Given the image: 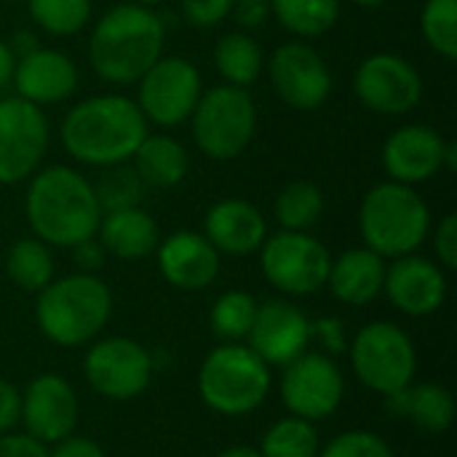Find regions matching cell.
<instances>
[{
    "label": "cell",
    "instance_id": "cell-12",
    "mask_svg": "<svg viewBox=\"0 0 457 457\" xmlns=\"http://www.w3.org/2000/svg\"><path fill=\"white\" fill-rule=\"evenodd\" d=\"M48 147V120L43 110L21 96L0 99V182L27 179Z\"/></svg>",
    "mask_w": 457,
    "mask_h": 457
},
{
    "label": "cell",
    "instance_id": "cell-30",
    "mask_svg": "<svg viewBox=\"0 0 457 457\" xmlns=\"http://www.w3.org/2000/svg\"><path fill=\"white\" fill-rule=\"evenodd\" d=\"M257 453L262 457H316L319 455V431L311 420H303L295 415L281 418L265 431Z\"/></svg>",
    "mask_w": 457,
    "mask_h": 457
},
{
    "label": "cell",
    "instance_id": "cell-32",
    "mask_svg": "<svg viewBox=\"0 0 457 457\" xmlns=\"http://www.w3.org/2000/svg\"><path fill=\"white\" fill-rule=\"evenodd\" d=\"M257 316V300L249 292L233 289L212 305V332L222 343H244Z\"/></svg>",
    "mask_w": 457,
    "mask_h": 457
},
{
    "label": "cell",
    "instance_id": "cell-33",
    "mask_svg": "<svg viewBox=\"0 0 457 457\" xmlns=\"http://www.w3.org/2000/svg\"><path fill=\"white\" fill-rule=\"evenodd\" d=\"M32 19L51 35H72L91 19V0H27Z\"/></svg>",
    "mask_w": 457,
    "mask_h": 457
},
{
    "label": "cell",
    "instance_id": "cell-3",
    "mask_svg": "<svg viewBox=\"0 0 457 457\" xmlns=\"http://www.w3.org/2000/svg\"><path fill=\"white\" fill-rule=\"evenodd\" d=\"M163 40V21L147 5L120 3L96 21L88 40V59L99 78L137 83L161 59Z\"/></svg>",
    "mask_w": 457,
    "mask_h": 457
},
{
    "label": "cell",
    "instance_id": "cell-19",
    "mask_svg": "<svg viewBox=\"0 0 457 457\" xmlns=\"http://www.w3.org/2000/svg\"><path fill=\"white\" fill-rule=\"evenodd\" d=\"M447 142L428 126H402L386 139L383 166L391 182L415 185L431 179L439 169H445Z\"/></svg>",
    "mask_w": 457,
    "mask_h": 457
},
{
    "label": "cell",
    "instance_id": "cell-39",
    "mask_svg": "<svg viewBox=\"0 0 457 457\" xmlns=\"http://www.w3.org/2000/svg\"><path fill=\"white\" fill-rule=\"evenodd\" d=\"M434 249H436V260L442 262V268L455 270L457 268V217L447 214L439 228H436V238H434Z\"/></svg>",
    "mask_w": 457,
    "mask_h": 457
},
{
    "label": "cell",
    "instance_id": "cell-8",
    "mask_svg": "<svg viewBox=\"0 0 457 457\" xmlns=\"http://www.w3.org/2000/svg\"><path fill=\"white\" fill-rule=\"evenodd\" d=\"M351 367L370 391L380 396L396 394L415 378V343L399 324L372 321L361 327L351 343Z\"/></svg>",
    "mask_w": 457,
    "mask_h": 457
},
{
    "label": "cell",
    "instance_id": "cell-9",
    "mask_svg": "<svg viewBox=\"0 0 457 457\" xmlns=\"http://www.w3.org/2000/svg\"><path fill=\"white\" fill-rule=\"evenodd\" d=\"M262 273L284 295H313L327 287L332 257L327 246L297 230H281L262 241Z\"/></svg>",
    "mask_w": 457,
    "mask_h": 457
},
{
    "label": "cell",
    "instance_id": "cell-1",
    "mask_svg": "<svg viewBox=\"0 0 457 457\" xmlns=\"http://www.w3.org/2000/svg\"><path fill=\"white\" fill-rule=\"evenodd\" d=\"M147 137V120L137 102L118 94L91 96L75 104L62 123L64 150L88 166L129 161Z\"/></svg>",
    "mask_w": 457,
    "mask_h": 457
},
{
    "label": "cell",
    "instance_id": "cell-20",
    "mask_svg": "<svg viewBox=\"0 0 457 457\" xmlns=\"http://www.w3.org/2000/svg\"><path fill=\"white\" fill-rule=\"evenodd\" d=\"M158 268L171 287L182 292H198L217 278L220 252L209 244L206 236L179 230L158 244Z\"/></svg>",
    "mask_w": 457,
    "mask_h": 457
},
{
    "label": "cell",
    "instance_id": "cell-42",
    "mask_svg": "<svg viewBox=\"0 0 457 457\" xmlns=\"http://www.w3.org/2000/svg\"><path fill=\"white\" fill-rule=\"evenodd\" d=\"M48 457H104L102 447L96 442H91L88 436H64L54 445V450H48Z\"/></svg>",
    "mask_w": 457,
    "mask_h": 457
},
{
    "label": "cell",
    "instance_id": "cell-49",
    "mask_svg": "<svg viewBox=\"0 0 457 457\" xmlns=\"http://www.w3.org/2000/svg\"><path fill=\"white\" fill-rule=\"evenodd\" d=\"M134 3H137V5H147V8H150V5H155V3H163V0H134Z\"/></svg>",
    "mask_w": 457,
    "mask_h": 457
},
{
    "label": "cell",
    "instance_id": "cell-18",
    "mask_svg": "<svg viewBox=\"0 0 457 457\" xmlns=\"http://www.w3.org/2000/svg\"><path fill=\"white\" fill-rule=\"evenodd\" d=\"M383 292L407 316L423 319L436 313L447 297V278L445 270L418 254L396 257L391 268H386Z\"/></svg>",
    "mask_w": 457,
    "mask_h": 457
},
{
    "label": "cell",
    "instance_id": "cell-40",
    "mask_svg": "<svg viewBox=\"0 0 457 457\" xmlns=\"http://www.w3.org/2000/svg\"><path fill=\"white\" fill-rule=\"evenodd\" d=\"M0 457H48V447L27 434H0Z\"/></svg>",
    "mask_w": 457,
    "mask_h": 457
},
{
    "label": "cell",
    "instance_id": "cell-13",
    "mask_svg": "<svg viewBox=\"0 0 457 457\" xmlns=\"http://www.w3.org/2000/svg\"><path fill=\"white\" fill-rule=\"evenodd\" d=\"M201 99L198 70L179 56L158 59L139 78V110L145 120L158 126H179L187 120Z\"/></svg>",
    "mask_w": 457,
    "mask_h": 457
},
{
    "label": "cell",
    "instance_id": "cell-22",
    "mask_svg": "<svg viewBox=\"0 0 457 457\" xmlns=\"http://www.w3.org/2000/svg\"><path fill=\"white\" fill-rule=\"evenodd\" d=\"M206 238L220 254L244 257L262 246L268 228L257 206L241 198H225L206 214Z\"/></svg>",
    "mask_w": 457,
    "mask_h": 457
},
{
    "label": "cell",
    "instance_id": "cell-37",
    "mask_svg": "<svg viewBox=\"0 0 457 457\" xmlns=\"http://www.w3.org/2000/svg\"><path fill=\"white\" fill-rule=\"evenodd\" d=\"M233 8V0H182V16L193 27H214Z\"/></svg>",
    "mask_w": 457,
    "mask_h": 457
},
{
    "label": "cell",
    "instance_id": "cell-6",
    "mask_svg": "<svg viewBox=\"0 0 457 457\" xmlns=\"http://www.w3.org/2000/svg\"><path fill=\"white\" fill-rule=\"evenodd\" d=\"M270 383V367L244 343L217 345L198 372V394L204 404L225 418L254 412L268 399Z\"/></svg>",
    "mask_w": 457,
    "mask_h": 457
},
{
    "label": "cell",
    "instance_id": "cell-5",
    "mask_svg": "<svg viewBox=\"0 0 457 457\" xmlns=\"http://www.w3.org/2000/svg\"><path fill=\"white\" fill-rule=\"evenodd\" d=\"M359 228L364 246L380 257H404L426 241L431 214L426 201L402 182L375 185L359 209Z\"/></svg>",
    "mask_w": 457,
    "mask_h": 457
},
{
    "label": "cell",
    "instance_id": "cell-27",
    "mask_svg": "<svg viewBox=\"0 0 457 457\" xmlns=\"http://www.w3.org/2000/svg\"><path fill=\"white\" fill-rule=\"evenodd\" d=\"M270 13L300 37H319L337 24L340 0H270Z\"/></svg>",
    "mask_w": 457,
    "mask_h": 457
},
{
    "label": "cell",
    "instance_id": "cell-47",
    "mask_svg": "<svg viewBox=\"0 0 457 457\" xmlns=\"http://www.w3.org/2000/svg\"><path fill=\"white\" fill-rule=\"evenodd\" d=\"M445 169L455 171L457 169V145L455 142H447V150H445Z\"/></svg>",
    "mask_w": 457,
    "mask_h": 457
},
{
    "label": "cell",
    "instance_id": "cell-14",
    "mask_svg": "<svg viewBox=\"0 0 457 457\" xmlns=\"http://www.w3.org/2000/svg\"><path fill=\"white\" fill-rule=\"evenodd\" d=\"M353 88L361 104L380 115H404L415 110L423 96L418 70L396 54L367 56L356 70Z\"/></svg>",
    "mask_w": 457,
    "mask_h": 457
},
{
    "label": "cell",
    "instance_id": "cell-38",
    "mask_svg": "<svg viewBox=\"0 0 457 457\" xmlns=\"http://www.w3.org/2000/svg\"><path fill=\"white\" fill-rule=\"evenodd\" d=\"M311 337L321 343L327 356L348 353V337H345V327L340 319H319L316 324H311Z\"/></svg>",
    "mask_w": 457,
    "mask_h": 457
},
{
    "label": "cell",
    "instance_id": "cell-36",
    "mask_svg": "<svg viewBox=\"0 0 457 457\" xmlns=\"http://www.w3.org/2000/svg\"><path fill=\"white\" fill-rule=\"evenodd\" d=\"M316 457H394V450L372 431H345L319 450Z\"/></svg>",
    "mask_w": 457,
    "mask_h": 457
},
{
    "label": "cell",
    "instance_id": "cell-24",
    "mask_svg": "<svg viewBox=\"0 0 457 457\" xmlns=\"http://www.w3.org/2000/svg\"><path fill=\"white\" fill-rule=\"evenodd\" d=\"M99 244L118 260H142L158 249V225L139 206L107 212L99 220Z\"/></svg>",
    "mask_w": 457,
    "mask_h": 457
},
{
    "label": "cell",
    "instance_id": "cell-26",
    "mask_svg": "<svg viewBox=\"0 0 457 457\" xmlns=\"http://www.w3.org/2000/svg\"><path fill=\"white\" fill-rule=\"evenodd\" d=\"M131 158H134V171L142 179V185L161 187V190L179 185L190 166L187 150L166 134H158V137L147 134Z\"/></svg>",
    "mask_w": 457,
    "mask_h": 457
},
{
    "label": "cell",
    "instance_id": "cell-34",
    "mask_svg": "<svg viewBox=\"0 0 457 457\" xmlns=\"http://www.w3.org/2000/svg\"><path fill=\"white\" fill-rule=\"evenodd\" d=\"M426 43L445 59L457 56V0H426L420 13Z\"/></svg>",
    "mask_w": 457,
    "mask_h": 457
},
{
    "label": "cell",
    "instance_id": "cell-45",
    "mask_svg": "<svg viewBox=\"0 0 457 457\" xmlns=\"http://www.w3.org/2000/svg\"><path fill=\"white\" fill-rule=\"evenodd\" d=\"M13 70H16V56L13 51L8 48V43L0 40V91L13 83Z\"/></svg>",
    "mask_w": 457,
    "mask_h": 457
},
{
    "label": "cell",
    "instance_id": "cell-31",
    "mask_svg": "<svg viewBox=\"0 0 457 457\" xmlns=\"http://www.w3.org/2000/svg\"><path fill=\"white\" fill-rule=\"evenodd\" d=\"M324 214V195L313 182H292L276 198V220L284 230L308 233Z\"/></svg>",
    "mask_w": 457,
    "mask_h": 457
},
{
    "label": "cell",
    "instance_id": "cell-7",
    "mask_svg": "<svg viewBox=\"0 0 457 457\" xmlns=\"http://www.w3.org/2000/svg\"><path fill=\"white\" fill-rule=\"evenodd\" d=\"M193 139L204 155L214 161L238 158L257 126V110L246 88L238 86H214L201 94L193 110Z\"/></svg>",
    "mask_w": 457,
    "mask_h": 457
},
{
    "label": "cell",
    "instance_id": "cell-4",
    "mask_svg": "<svg viewBox=\"0 0 457 457\" xmlns=\"http://www.w3.org/2000/svg\"><path fill=\"white\" fill-rule=\"evenodd\" d=\"M112 295L94 273H72L37 292L35 319L40 332L62 348L91 343L110 321Z\"/></svg>",
    "mask_w": 457,
    "mask_h": 457
},
{
    "label": "cell",
    "instance_id": "cell-46",
    "mask_svg": "<svg viewBox=\"0 0 457 457\" xmlns=\"http://www.w3.org/2000/svg\"><path fill=\"white\" fill-rule=\"evenodd\" d=\"M217 457H262L254 447H230L225 453H220Z\"/></svg>",
    "mask_w": 457,
    "mask_h": 457
},
{
    "label": "cell",
    "instance_id": "cell-41",
    "mask_svg": "<svg viewBox=\"0 0 457 457\" xmlns=\"http://www.w3.org/2000/svg\"><path fill=\"white\" fill-rule=\"evenodd\" d=\"M21 420V394L8 380H0V434H8Z\"/></svg>",
    "mask_w": 457,
    "mask_h": 457
},
{
    "label": "cell",
    "instance_id": "cell-48",
    "mask_svg": "<svg viewBox=\"0 0 457 457\" xmlns=\"http://www.w3.org/2000/svg\"><path fill=\"white\" fill-rule=\"evenodd\" d=\"M351 3H356L361 8H378V5H386L388 0H351Z\"/></svg>",
    "mask_w": 457,
    "mask_h": 457
},
{
    "label": "cell",
    "instance_id": "cell-21",
    "mask_svg": "<svg viewBox=\"0 0 457 457\" xmlns=\"http://www.w3.org/2000/svg\"><path fill=\"white\" fill-rule=\"evenodd\" d=\"M13 86L32 104H54L67 99L78 86V70L70 56L54 48H35L16 59Z\"/></svg>",
    "mask_w": 457,
    "mask_h": 457
},
{
    "label": "cell",
    "instance_id": "cell-29",
    "mask_svg": "<svg viewBox=\"0 0 457 457\" xmlns=\"http://www.w3.org/2000/svg\"><path fill=\"white\" fill-rule=\"evenodd\" d=\"M5 270L24 292H40L54 281V257L40 238H21L11 246Z\"/></svg>",
    "mask_w": 457,
    "mask_h": 457
},
{
    "label": "cell",
    "instance_id": "cell-2",
    "mask_svg": "<svg viewBox=\"0 0 457 457\" xmlns=\"http://www.w3.org/2000/svg\"><path fill=\"white\" fill-rule=\"evenodd\" d=\"M27 222L43 244L75 246L96 236L102 209L94 185L67 166L37 171L27 190Z\"/></svg>",
    "mask_w": 457,
    "mask_h": 457
},
{
    "label": "cell",
    "instance_id": "cell-23",
    "mask_svg": "<svg viewBox=\"0 0 457 457\" xmlns=\"http://www.w3.org/2000/svg\"><path fill=\"white\" fill-rule=\"evenodd\" d=\"M386 262L372 249H348L329 265L327 284L345 305H370L383 292Z\"/></svg>",
    "mask_w": 457,
    "mask_h": 457
},
{
    "label": "cell",
    "instance_id": "cell-25",
    "mask_svg": "<svg viewBox=\"0 0 457 457\" xmlns=\"http://www.w3.org/2000/svg\"><path fill=\"white\" fill-rule=\"evenodd\" d=\"M386 410L396 418H410L428 434H445L455 420V399L439 383H410L407 388L386 396Z\"/></svg>",
    "mask_w": 457,
    "mask_h": 457
},
{
    "label": "cell",
    "instance_id": "cell-16",
    "mask_svg": "<svg viewBox=\"0 0 457 457\" xmlns=\"http://www.w3.org/2000/svg\"><path fill=\"white\" fill-rule=\"evenodd\" d=\"M276 94L295 110L311 112L321 107L332 91V75L324 59L305 43H284L268 64Z\"/></svg>",
    "mask_w": 457,
    "mask_h": 457
},
{
    "label": "cell",
    "instance_id": "cell-28",
    "mask_svg": "<svg viewBox=\"0 0 457 457\" xmlns=\"http://www.w3.org/2000/svg\"><path fill=\"white\" fill-rule=\"evenodd\" d=\"M214 64L230 86L246 88L262 72V48L257 46L254 37L244 32H230L217 43Z\"/></svg>",
    "mask_w": 457,
    "mask_h": 457
},
{
    "label": "cell",
    "instance_id": "cell-35",
    "mask_svg": "<svg viewBox=\"0 0 457 457\" xmlns=\"http://www.w3.org/2000/svg\"><path fill=\"white\" fill-rule=\"evenodd\" d=\"M104 169H107V171L102 174L99 185L94 187L102 214L118 212V209L139 206L145 185H142V179L137 177V171L129 169V166H123V163L104 166Z\"/></svg>",
    "mask_w": 457,
    "mask_h": 457
},
{
    "label": "cell",
    "instance_id": "cell-10",
    "mask_svg": "<svg viewBox=\"0 0 457 457\" xmlns=\"http://www.w3.org/2000/svg\"><path fill=\"white\" fill-rule=\"evenodd\" d=\"M153 356L145 345L129 337H104L94 343L83 359L88 386L112 402H131L142 396L153 380Z\"/></svg>",
    "mask_w": 457,
    "mask_h": 457
},
{
    "label": "cell",
    "instance_id": "cell-44",
    "mask_svg": "<svg viewBox=\"0 0 457 457\" xmlns=\"http://www.w3.org/2000/svg\"><path fill=\"white\" fill-rule=\"evenodd\" d=\"M230 13H236V21L246 29L260 27L270 13V0H233Z\"/></svg>",
    "mask_w": 457,
    "mask_h": 457
},
{
    "label": "cell",
    "instance_id": "cell-15",
    "mask_svg": "<svg viewBox=\"0 0 457 457\" xmlns=\"http://www.w3.org/2000/svg\"><path fill=\"white\" fill-rule=\"evenodd\" d=\"M78 396L75 388L54 372L37 375L27 383L21 394V426L27 436L37 439L40 445H56L59 439L70 436L78 426Z\"/></svg>",
    "mask_w": 457,
    "mask_h": 457
},
{
    "label": "cell",
    "instance_id": "cell-17",
    "mask_svg": "<svg viewBox=\"0 0 457 457\" xmlns=\"http://www.w3.org/2000/svg\"><path fill=\"white\" fill-rule=\"evenodd\" d=\"M246 340V345L268 367H287L308 351V343L313 337L311 321L297 305L287 300H268L265 305H257V316Z\"/></svg>",
    "mask_w": 457,
    "mask_h": 457
},
{
    "label": "cell",
    "instance_id": "cell-43",
    "mask_svg": "<svg viewBox=\"0 0 457 457\" xmlns=\"http://www.w3.org/2000/svg\"><path fill=\"white\" fill-rule=\"evenodd\" d=\"M72 257H75V265L80 268V273H96L102 265H104V246L94 238H86L80 244L72 246Z\"/></svg>",
    "mask_w": 457,
    "mask_h": 457
},
{
    "label": "cell",
    "instance_id": "cell-11",
    "mask_svg": "<svg viewBox=\"0 0 457 457\" xmlns=\"http://www.w3.org/2000/svg\"><path fill=\"white\" fill-rule=\"evenodd\" d=\"M345 396V378L332 356L327 353H300L284 367L281 399L284 407L303 420L329 418Z\"/></svg>",
    "mask_w": 457,
    "mask_h": 457
}]
</instances>
